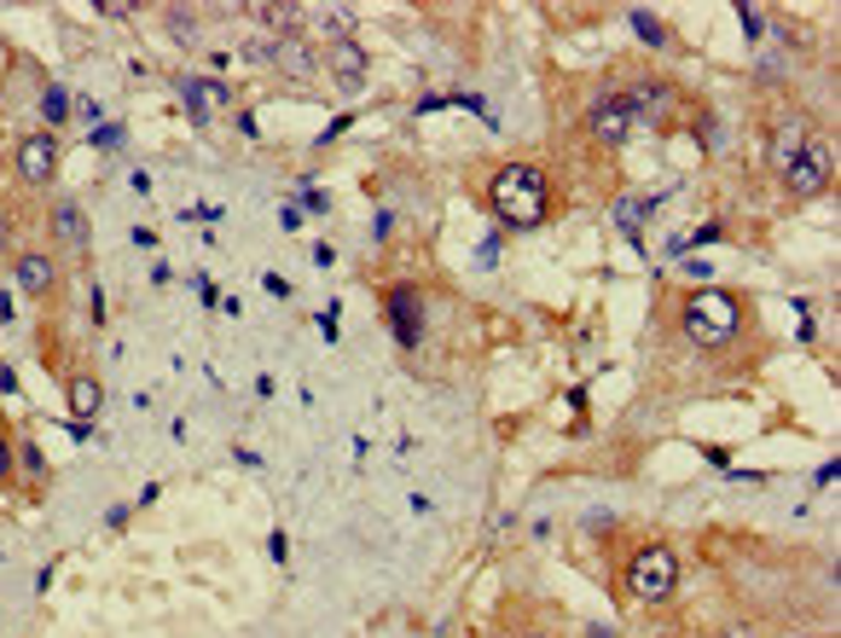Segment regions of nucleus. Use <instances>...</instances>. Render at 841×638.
I'll use <instances>...</instances> for the list:
<instances>
[{
    "label": "nucleus",
    "instance_id": "nucleus-24",
    "mask_svg": "<svg viewBox=\"0 0 841 638\" xmlns=\"http://www.w3.org/2000/svg\"><path fill=\"white\" fill-rule=\"evenodd\" d=\"M523 638H546V633H523Z\"/></svg>",
    "mask_w": 841,
    "mask_h": 638
},
{
    "label": "nucleus",
    "instance_id": "nucleus-8",
    "mask_svg": "<svg viewBox=\"0 0 841 638\" xmlns=\"http://www.w3.org/2000/svg\"><path fill=\"white\" fill-rule=\"evenodd\" d=\"M273 65L284 70V76H291V81H314L319 76V53L314 47H307V35H291V41H273Z\"/></svg>",
    "mask_w": 841,
    "mask_h": 638
},
{
    "label": "nucleus",
    "instance_id": "nucleus-2",
    "mask_svg": "<svg viewBox=\"0 0 841 638\" xmlns=\"http://www.w3.org/2000/svg\"><path fill=\"white\" fill-rule=\"evenodd\" d=\"M680 325H685V337L696 348H726L737 337V325H743V302H737L731 291H714V284H703V291L685 296Z\"/></svg>",
    "mask_w": 841,
    "mask_h": 638
},
{
    "label": "nucleus",
    "instance_id": "nucleus-13",
    "mask_svg": "<svg viewBox=\"0 0 841 638\" xmlns=\"http://www.w3.org/2000/svg\"><path fill=\"white\" fill-rule=\"evenodd\" d=\"M307 18L332 35V47H337V41H355V12H348V7H319V12H307Z\"/></svg>",
    "mask_w": 841,
    "mask_h": 638
},
{
    "label": "nucleus",
    "instance_id": "nucleus-15",
    "mask_svg": "<svg viewBox=\"0 0 841 638\" xmlns=\"http://www.w3.org/2000/svg\"><path fill=\"white\" fill-rule=\"evenodd\" d=\"M632 30H639V41H644V47H668V24H662V18H655V12H632Z\"/></svg>",
    "mask_w": 841,
    "mask_h": 638
},
{
    "label": "nucleus",
    "instance_id": "nucleus-5",
    "mask_svg": "<svg viewBox=\"0 0 841 638\" xmlns=\"http://www.w3.org/2000/svg\"><path fill=\"white\" fill-rule=\"evenodd\" d=\"M632 128H639V116H632L627 93H604L598 105L586 111V134L598 139V146H627Z\"/></svg>",
    "mask_w": 841,
    "mask_h": 638
},
{
    "label": "nucleus",
    "instance_id": "nucleus-11",
    "mask_svg": "<svg viewBox=\"0 0 841 638\" xmlns=\"http://www.w3.org/2000/svg\"><path fill=\"white\" fill-rule=\"evenodd\" d=\"M12 279H18V291H24V296L41 302V296L53 291V279H58V273H53V261H47V256H35V250H30V256H18Z\"/></svg>",
    "mask_w": 841,
    "mask_h": 638
},
{
    "label": "nucleus",
    "instance_id": "nucleus-7",
    "mask_svg": "<svg viewBox=\"0 0 841 638\" xmlns=\"http://www.w3.org/2000/svg\"><path fill=\"white\" fill-rule=\"evenodd\" d=\"M389 332H395V343L401 348H418V337H424V302H418V291H389Z\"/></svg>",
    "mask_w": 841,
    "mask_h": 638
},
{
    "label": "nucleus",
    "instance_id": "nucleus-17",
    "mask_svg": "<svg viewBox=\"0 0 841 638\" xmlns=\"http://www.w3.org/2000/svg\"><path fill=\"white\" fill-rule=\"evenodd\" d=\"M65 111H70V99H65V88L53 81V88L41 93V116H47V128H53V122H65Z\"/></svg>",
    "mask_w": 841,
    "mask_h": 638
},
{
    "label": "nucleus",
    "instance_id": "nucleus-21",
    "mask_svg": "<svg viewBox=\"0 0 841 638\" xmlns=\"http://www.w3.org/2000/svg\"><path fill=\"white\" fill-rule=\"evenodd\" d=\"M12 464H18V447H12V441H0V482L12 477Z\"/></svg>",
    "mask_w": 841,
    "mask_h": 638
},
{
    "label": "nucleus",
    "instance_id": "nucleus-1",
    "mask_svg": "<svg viewBox=\"0 0 841 638\" xmlns=\"http://www.w3.org/2000/svg\"><path fill=\"white\" fill-rule=\"evenodd\" d=\"M487 203H494V215L505 226H540L546 210H551V192H546V175L535 163H505L494 175V187H487Z\"/></svg>",
    "mask_w": 841,
    "mask_h": 638
},
{
    "label": "nucleus",
    "instance_id": "nucleus-22",
    "mask_svg": "<svg viewBox=\"0 0 841 638\" xmlns=\"http://www.w3.org/2000/svg\"><path fill=\"white\" fill-rule=\"evenodd\" d=\"M268 551H273V563H284V558H291V540H284V534H273Z\"/></svg>",
    "mask_w": 841,
    "mask_h": 638
},
{
    "label": "nucleus",
    "instance_id": "nucleus-3",
    "mask_svg": "<svg viewBox=\"0 0 841 638\" xmlns=\"http://www.w3.org/2000/svg\"><path fill=\"white\" fill-rule=\"evenodd\" d=\"M627 592L639 604H668L673 592H680V558H673V546H639L632 551Z\"/></svg>",
    "mask_w": 841,
    "mask_h": 638
},
{
    "label": "nucleus",
    "instance_id": "nucleus-10",
    "mask_svg": "<svg viewBox=\"0 0 841 638\" xmlns=\"http://www.w3.org/2000/svg\"><path fill=\"white\" fill-rule=\"evenodd\" d=\"M807 152V116H789V122H777V134H772V169L777 175H789V163Z\"/></svg>",
    "mask_w": 841,
    "mask_h": 638
},
{
    "label": "nucleus",
    "instance_id": "nucleus-23",
    "mask_svg": "<svg viewBox=\"0 0 841 638\" xmlns=\"http://www.w3.org/2000/svg\"><path fill=\"white\" fill-rule=\"evenodd\" d=\"M7 244H12V221L0 215V250H7Z\"/></svg>",
    "mask_w": 841,
    "mask_h": 638
},
{
    "label": "nucleus",
    "instance_id": "nucleus-18",
    "mask_svg": "<svg viewBox=\"0 0 841 638\" xmlns=\"http://www.w3.org/2000/svg\"><path fill=\"white\" fill-rule=\"evenodd\" d=\"M737 24H743L749 41H761V35H766V12H761V7H737Z\"/></svg>",
    "mask_w": 841,
    "mask_h": 638
},
{
    "label": "nucleus",
    "instance_id": "nucleus-16",
    "mask_svg": "<svg viewBox=\"0 0 841 638\" xmlns=\"http://www.w3.org/2000/svg\"><path fill=\"white\" fill-rule=\"evenodd\" d=\"M53 226H58V238H65V244H81V238H88V226H81V210H76V203H58Z\"/></svg>",
    "mask_w": 841,
    "mask_h": 638
},
{
    "label": "nucleus",
    "instance_id": "nucleus-12",
    "mask_svg": "<svg viewBox=\"0 0 841 638\" xmlns=\"http://www.w3.org/2000/svg\"><path fill=\"white\" fill-rule=\"evenodd\" d=\"M99 406H105V389H99L93 378H70V413H76V424L99 418Z\"/></svg>",
    "mask_w": 841,
    "mask_h": 638
},
{
    "label": "nucleus",
    "instance_id": "nucleus-19",
    "mask_svg": "<svg viewBox=\"0 0 841 638\" xmlns=\"http://www.w3.org/2000/svg\"><path fill=\"white\" fill-rule=\"evenodd\" d=\"M169 30H175V41H180V47H187V41H192V30H198V18L175 7V12H169Z\"/></svg>",
    "mask_w": 841,
    "mask_h": 638
},
{
    "label": "nucleus",
    "instance_id": "nucleus-9",
    "mask_svg": "<svg viewBox=\"0 0 841 638\" xmlns=\"http://www.w3.org/2000/svg\"><path fill=\"white\" fill-rule=\"evenodd\" d=\"M325 65H332V76H337L343 93H360L366 88V47H360V41H337V47L325 53Z\"/></svg>",
    "mask_w": 841,
    "mask_h": 638
},
{
    "label": "nucleus",
    "instance_id": "nucleus-14",
    "mask_svg": "<svg viewBox=\"0 0 841 638\" xmlns=\"http://www.w3.org/2000/svg\"><path fill=\"white\" fill-rule=\"evenodd\" d=\"M644 210H650V203H644V198H632V192H627L621 203H615V226H621V233H627L632 244H639V226H644Z\"/></svg>",
    "mask_w": 841,
    "mask_h": 638
},
{
    "label": "nucleus",
    "instance_id": "nucleus-4",
    "mask_svg": "<svg viewBox=\"0 0 841 638\" xmlns=\"http://www.w3.org/2000/svg\"><path fill=\"white\" fill-rule=\"evenodd\" d=\"M830 175H836V146L830 139H807V152L789 163L784 187H789V198H818L830 187Z\"/></svg>",
    "mask_w": 841,
    "mask_h": 638
},
{
    "label": "nucleus",
    "instance_id": "nucleus-20",
    "mask_svg": "<svg viewBox=\"0 0 841 638\" xmlns=\"http://www.w3.org/2000/svg\"><path fill=\"white\" fill-rule=\"evenodd\" d=\"M18 464H24V470H35V477H41V470H47V459H41V447H35V441H24V447H18Z\"/></svg>",
    "mask_w": 841,
    "mask_h": 638
},
{
    "label": "nucleus",
    "instance_id": "nucleus-6",
    "mask_svg": "<svg viewBox=\"0 0 841 638\" xmlns=\"http://www.w3.org/2000/svg\"><path fill=\"white\" fill-rule=\"evenodd\" d=\"M53 169H58V139L41 128V134H30L24 146H18V175H24L30 187H47Z\"/></svg>",
    "mask_w": 841,
    "mask_h": 638
}]
</instances>
